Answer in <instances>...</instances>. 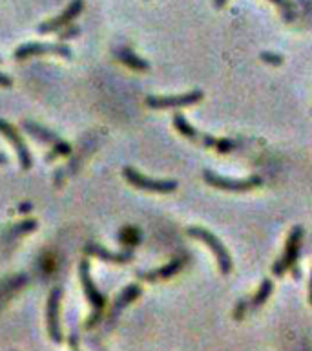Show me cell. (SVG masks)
I'll return each instance as SVG.
<instances>
[{"label": "cell", "mask_w": 312, "mask_h": 351, "mask_svg": "<svg viewBox=\"0 0 312 351\" xmlns=\"http://www.w3.org/2000/svg\"><path fill=\"white\" fill-rule=\"evenodd\" d=\"M37 229V221L35 219H26V221H22L18 227L15 229V232L18 234H27V232H31V230Z\"/></svg>", "instance_id": "20"}, {"label": "cell", "mask_w": 312, "mask_h": 351, "mask_svg": "<svg viewBox=\"0 0 312 351\" xmlns=\"http://www.w3.org/2000/svg\"><path fill=\"white\" fill-rule=\"evenodd\" d=\"M261 59H263V62H267V64H272V66L283 64V57H281V55L268 53V51H263Z\"/></svg>", "instance_id": "21"}, {"label": "cell", "mask_w": 312, "mask_h": 351, "mask_svg": "<svg viewBox=\"0 0 312 351\" xmlns=\"http://www.w3.org/2000/svg\"><path fill=\"white\" fill-rule=\"evenodd\" d=\"M272 4H276L281 11V16H283L285 22H292L296 19V10L292 0H270Z\"/></svg>", "instance_id": "18"}, {"label": "cell", "mask_w": 312, "mask_h": 351, "mask_svg": "<svg viewBox=\"0 0 312 351\" xmlns=\"http://www.w3.org/2000/svg\"><path fill=\"white\" fill-rule=\"evenodd\" d=\"M301 236H303V229H301L300 225H296L294 229L290 230L289 240H287V243H285L283 256L274 263L272 271L276 276H281V274L287 273V271H292L294 278H300L301 276L300 269H296V262H298V256H300Z\"/></svg>", "instance_id": "2"}, {"label": "cell", "mask_w": 312, "mask_h": 351, "mask_svg": "<svg viewBox=\"0 0 312 351\" xmlns=\"http://www.w3.org/2000/svg\"><path fill=\"white\" fill-rule=\"evenodd\" d=\"M115 55H117V59L122 62V64H126L128 68H131V70H137V71H146L148 68H150V64H148L146 60L141 59L139 55H135L133 51H131L130 48H120L115 51Z\"/></svg>", "instance_id": "15"}, {"label": "cell", "mask_w": 312, "mask_h": 351, "mask_svg": "<svg viewBox=\"0 0 312 351\" xmlns=\"http://www.w3.org/2000/svg\"><path fill=\"white\" fill-rule=\"evenodd\" d=\"M79 278H81L84 296H86L88 302H90L93 307V313L86 320V329H92L93 326L101 320V313H103L104 306H106V298H104L103 293L99 291L97 285L93 284L92 274H90V262H88V260H82L81 265H79Z\"/></svg>", "instance_id": "1"}, {"label": "cell", "mask_w": 312, "mask_h": 351, "mask_svg": "<svg viewBox=\"0 0 312 351\" xmlns=\"http://www.w3.org/2000/svg\"><path fill=\"white\" fill-rule=\"evenodd\" d=\"M226 2H229V0H213V5H216L218 10H221V8H223V5L226 4Z\"/></svg>", "instance_id": "24"}, {"label": "cell", "mask_w": 312, "mask_h": 351, "mask_svg": "<svg viewBox=\"0 0 312 351\" xmlns=\"http://www.w3.org/2000/svg\"><path fill=\"white\" fill-rule=\"evenodd\" d=\"M84 251H86L88 254H92V256L99 258V260H104V262H109V263H117V265H125V263L133 260V251H131V249H126V251H120V252H112L108 251L106 247L92 243V245H86Z\"/></svg>", "instance_id": "11"}, {"label": "cell", "mask_w": 312, "mask_h": 351, "mask_svg": "<svg viewBox=\"0 0 312 351\" xmlns=\"http://www.w3.org/2000/svg\"><path fill=\"white\" fill-rule=\"evenodd\" d=\"M60 300H62V289L55 287L48 296L46 304V322H48V335L49 339L60 344L64 340L62 328H60Z\"/></svg>", "instance_id": "6"}, {"label": "cell", "mask_w": 312, "mask_h": 351, "mask_svg": "<svg viewBox=\"0 0 312 351\" xmlns=\"http://www.w3.org/2000/svg\"><path fill=\"white\" fill-rule=\"evenodd\" d=\"M205 181H207L210 186H216V189H221V191L229 192H246L252 191L254 186L261 185V178H257V176L245 178V180H232V178H224V176L213 174L210 170H205Z\"/></svg>", "instance_id": "8"}, {"label": "cell", "mask_w": 312, "mask_h": 351, "mask_svg": "<svg viewBox=\"0 0 312 351\" xmlns=\"http://www.w3.org/2000/svg\"><path fill=\"white\" fill-rule=\"evenodd\" d=\"M174 126L185 137H190V139H196V141H199V139H201V134H199L196 128H192V126L188 125V121L185 119V115L175 114L174 115Z\"/></svg>", "instance_id": "16"}, {"label": "cell", "mask_w": 312, "mask_h": 351, "mask_svg": "<svg viewBox=\"0 0 312 351\" xmlns=\"http://www.w3.org/2000/svg\"><path fill=\"white\" fill-rule=\"evenodd\" d=\"M13 86V79L5 73H0V88H10Z\"/></svg>", "instance_id": "22"}, {"label": "cell", "mask_w": 312, "mask_h": 351, "mask_svg": "<svg viewBox=\"0 0 312 351\" xmlns=\"http://www.w3.org/2000/svg\"><path fill=\"white\" fill-rule=\"evenodd\" d=\"M201 99V90H194V92H186L183 93V95H172V97H155V95H148L146 104L150 108L155 110L183 108V106H192V104L199 103Z\"/></svg>", "instance_id": "10"}, {"label": "cell", "mask_w": 312, "mask_h": 351, "mask_svg": "<svg viewBox=\"0 0 312 351\" xmlns=\"http://www.w3.org/2000/svg\"><path fill=\"white\" fill-rule=\"evenodd\" d=\"M82 10H84V0H71L70 5H68L59 16L49 19V21L46 22H40L37 26V32L42 33V35L62 32V27L70 26L71 21H75L77 16L82 13Z\"/></svg>", "instance_id": "7"}, {"label": "cell", "mask_w": 312, "mask_h": 351, "mask_svg": "<svg viewBox=\"0 0 312 351\" xmlns=\"http://www.w3.org/2000/svg\"><path fill=\"white\" fill-rule=\"evenodd\" d=\"M68 342H70L71 351H81L79 350V337H77V333H71L70 339H68Z\"/></svg>", "instance_id": "23"}, {"label": "cell", "mask_w": 312, "mask_h": 351, "mask_svg": "<svg viewBox=\"0 0 312 351\" xmlns=\"http://www.w3.org/2000/svg\"><path fill=\"white\" fill-rule=\"evenodd\" d=\"M188 234L192 238H197V240H201L203 243H207L210 247V251L216 254L218 258V263H219V271L223 274H229L232 271V258H230L229 251L224 249V245L221 243L218 236L212 234L210 230L207 229H201V227H190L188 229Z\"/></svg>", "instance_id": "4"}, {"label": "cell", "mask_w": 312, "mask_h": 351, "mask_svg": "<svg viewBox=\"0 0 312 351\" xmlns=\"http://www.w3.org/2000/svg\"><path fill=\"white\" fill-rule=\"evenodd\" d=\"M81 35V27L79 26H66V32H59L60 40H68V38H75Z\"/></svg>", "instance_id": "19"}, {"label": "cell", "mask_w": 312, "mask_h": 351, "mask_svg": "<svg viewBox=\"0 0 312 351\" xmlns=\"http://www.w3.org/2000/svg\"><path fill=\"white\" fill-rule=\"evenodd\" d=\"M0 64H2V55H0Z\"/></svg>", "instance_id": "28"}, {"label": "cell", "mask_w": 312, "mask_h": 351, "mask_svg": "<svg viewBox=\"0 0 312 351\" xmlns=\"http://www.w3.org/2000/svg\"><path fill=\"white\" fill-rule=\"evenodd\" d=\"M38 55H59V57H64V59H71L73 51L66 44L57 43H26L21 44L15 49L16 60H26L31 59V57H38Z\"/></svg>", "instance_id": "5"}, {"label": "cell", "mask_w": 312, "mask_h": 351, "mask_svg": "<svg viewBox=\"0 0 312 351\" xmlns=\"http://www.w3.org/2000/svg\"><path fill=\"white\" fill-rule=\"evenodd\" d=\"M139 296H141V287L135 284L128 285V287H125V289L120 291V295L117 296V300L114 302V307H112V311H109L108 322L115 324V320H117V317L120 315V311H122L128 304H131V302L135 300V298H139Z\"/></svg>", "instance_id": "12"}, {"label": "cell", "mask_w": 312, "mask_h": 351, "mask_svg": "<svg viewBox=\"0 0 312 351\" xmlns=\"http://www.w3.org/2000/svg\"><path fill=\"white\" fill-rule=\"evenodd\" d=\"M29 208H31V203H22L21 213H26V210H29Z\"/></svg>", "instance_id": "26"}, {"label": "cell", "mask_w": 312, "mask_h": 351, "mask_svg": "<svg viewBox=\"0 0 312 351\" xmlns=\"http://www.w3.org/2000/svg\"><path fill=\"white\" fill-rule=\"evenodd\" d=\"M122 174H125L126 181H128L130 185L137 186V189H141V191L155 192V194H168V192H174L175 189H177V181L152 180V178L141 174V172H137L135 169H131V167H125Z\"/></svg>", "instance_id": "3"}, {"label": "cell", "mask_w": 312, "mask_h": 351, "mask_svg": "<svg viewBox=\"0 0 312 351\" xmlns=\"http://www.w3.org/2000/svg\"><path fill=\"white\" fill-rule=\"evenodd\" d=\"M5 163H8V156L0 152V165H5Z\"/></svg>", "instance_id": "27"}, {"label": "cell", "mask_w": 312, "mask_h": 351, "mask_svg": "<svg viewBox=\"0 0 312 351\" xmlns=\"http://www.w3.org/2000/svg\"><path fill=\"white\" fill-rule=\"evenodd\" d=\"M22 128H24V130H26L29 136L35 137L37 141L48 143V145H53V147H57V145H60V143H62V139L57 136V132H51L49 128H46V126H42V125H38V123H35V121L24 119L22 121Z\"/></svg>", "instance_id": "13"}, {"label": "cell", "mask_w": 312, "mask_h": 351, "mask_svg": "<svg viewBox=\"0 0 312 351\" xmlns=\"http://www.w3.org/2000/svg\"><path fill=\"white\" fill-rule=\"evenodd\" d=\"M183 267V260H172L170 263L163 265V267L155 269V271H148V273H139L142 280H146V282H157V280H168L172 278L174 274H177Z\"/></svg>", "instance_id": "14"}, {"label": "cell", "mask_w": 312, "mask_h": 351, "mask_svg": "<svg viewBox=\"0 0 312 351\" xmlns=\"http://www.w3.org/2000/svg\"><path fill=\"white\" fill-rule=\"evenodd\" d=\"M309 304L312 306V273H311V282H309Z\"/></svg>", "instance_id": "25"}, {"label": "cell", "mask_w": 312, "mask_h": 351, "mask_svg": "<svg viewBox=\"0 0 312 351\" xmlns=\"http://www.w3.org/2000/svg\"><path fill=\"white\" fill-rule=\"evenodd\" d=\"M270 293H272V282L268 278H265L261 282V285H259V289H257V293L254 295V298L250 300V306L252 307H259L263 306L265 302L268 300V296H270Z\"/></svg>", "instance_id": "17"}, {"label": "cell", "mask_w": 312, "mask_h": 351, "mask_svg": "<svg viewBox=\"0 0 312 351\" xmlns=\"http://www.w3.org/2000/svg\"><path fill=\"white\" fill-rule=\"evenodd\" d=\"M0 134L8 139V141L13 145V148L16 150V156H18V161H21V167L24 170H29L33 167V156L27 148L26 141L22 139L21 132L16 130L15 126L8 123L5 119L0 117Z\"/></svg>", "instance_id": "9"}]
</instances>
